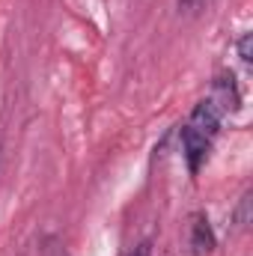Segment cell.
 Here are the masks:
<instances>
[{
    "mask_svg": "<svg viewBox=\"0 0 253 256\" xmlns=\"http://www.w3.org/2000/svg\"><path fill=\"white\" fill-rule=\"evenodd\" d=\"M0 164H3V143H0Z\"/></svg>",
    "mask_w": 253,
    "mask_h": 256,
    "instance_id": "9",
    "label": "cell"
},
{
    "mask_svg": "<svg viewBox=\"0 0 253 256\" xmlns=\"http://www.w3.org/2000/svg\"><path fill=\"white\" fill-rule=\"evenodd\" d=\"M236 51H238V57H242L244 66L253 63V33H242V39L236 42Z\"/></svg>",
    "mask_w": 253,
    "mask_h": 256,
    "instance_id": "6",
    "label": "cell"
},
{
    "mask_svg": "<svg viewBox=\"0 0 253 256\" xmlns=\"http://www.w3.org/2000/svg\"><path fill=\"white\" fill-rule=\"evenodd\" d=\"M128 256H152V242L149 238H143V242H137L131 250H128Z\"/></svg>",
    "mask_w": 253,
    "mask_h": 256,
    "instance_id": "8",
    "label": "cell"
},
{
    "mask_svg": "<svg viewBox=\"0 0 253 256\" xmlns=\"http://www.w3.org/2000/svg\"><path fill=\"white\" fill-rule=\"evenodd\" d=\"M206 6V0H179V12L182 15H196Z\"/></svg>",
    "mask_w": 253,
    "mask_h": 256,
    "instance_id": "7",
    "label": "cell"
},
{
    "mask_svg": "<svg viewBox=\"0 0 253 256\" xmlns=\"http://www.w3.org/2000/svg\"><path fill=\"white\" fill-rule=\"evenodd\" d=\"M188 126L196 128L200 134H206V137H212V140H214V137L220 134V126H224V110H220L212 98H202V102H196V104H194Z\"/></svg>",
    "mask_w": 253,
    "mask_h": 256,
    "instance_id": "2",
    "label": "cell"
},
{
    "mask_svg": "<svg viewBox=\"0 0 253 256\" xmlns=\"http://www.w3.org/2000/svg\"><path fill=\"white\" fill-rule=\"evenodd\" d=\"M179 140H182V158H185V164H188V173H190V176H196V173L202 170V164L208 161L212 137L200 134L196 128H190V126H182Z\"/></svg>",
    "mask_w": 253,
    "mask_h": 256,
    "instance_id": "1",
    "label": "cell"
},
{
    "mask_svg": "<svg viewBox=\"0 0 253 256\" xmlns=\"http://www.w3.org/2000/svg\"><path fill=\"white\" fill-rule=\"evenodd\" d=\"M212 90H214V96H212V102L226 114V110H242V90H238V84H236V74L232 72H220V74H214V80H212Z\"/></svg>",
    "mask_w": 253,
    "mask_h": 256,
    "instance_id": "3",
    "label": "cell"
},
{
    "mask_svg": "<svg viewBox=\"0 0 253 256\" xmlns=\"http://www.w3.org/2000/svg\"><path fill=\"white\" fill-rule=\"evenodd\" d=\"M218 238H214V230L208 224V218L202 212H196L190 218V254L194 256H208L214 250Z\"/></svg>",
    "mask_w": 253,
    "mask_h": 256,
    "instance_id": "4",
    "label": "cell"
},
{
    "mask_svg": "<svg viewBox=\"0 0 253 256\" xmlns=\"http://www.w3.org/2000/svg\"><path fill=\"white\" fill-rule=\"evenodd\" d=\"M250 191L242 194V200H238V206L232 208V224H236V230H248V224H250Z\"/></svg>",
    "mask_w": 253,
    "mask_h": 256,
    "instance_id": "5",
    "label": "cell"
}]
</instances>
